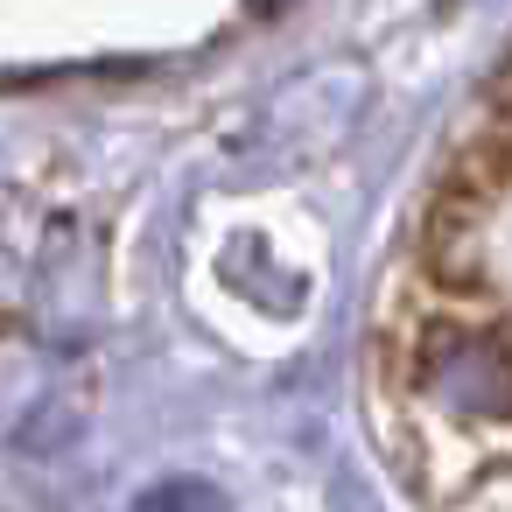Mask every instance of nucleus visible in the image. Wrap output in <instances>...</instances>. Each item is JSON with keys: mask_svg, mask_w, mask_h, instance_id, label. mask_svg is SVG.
I'll use <instances>...</instances> for the list:
<instances>
[{"mask_svg": "<svg viewBox=\"0 0 512 512\" xmlns=\"http://www.w3.org/2000/svg\"><path fill=\"white\" fill-rule=\"evenodd\" d=\"M505 127L491 120V134L477 141V155H463V169L435 190L428 204V225H421V267L442 281V288H463V295H491L505 302Z\"/></svg>", "mask_w": 512, "mask_h": 512, "instance_id": "nucleus-1", "label": "nucleus"}, {"mask_svg": "<svg viewBox=\"0 0 512 512\" xmlns=\"http://www.w3.org/2000/svg\"><path fill=\"white\" fill-rule=\"evenodd\" d=\"M141 505H225L211 484H197V477H176V484H155Z\"/></svg>", "mask_w": 512, "mask_h": 512, "instance_id": "nucleus-2", "label": "nucleus"}, {"mask_svg": "<svg viewBox=\"0 0 512 512\" xmlns=\"http://www.w3.org/2000/svg\"><path fill=\"white\" fill-rule=\"evenodd\" d=\"M253 8H260V15H267V8H274V0H253Z\"/></svg>", "mask_w": 512, "mask_h": 512, "instance_id": "nucleus-3", "label": "nucleus"}]
</instances>
